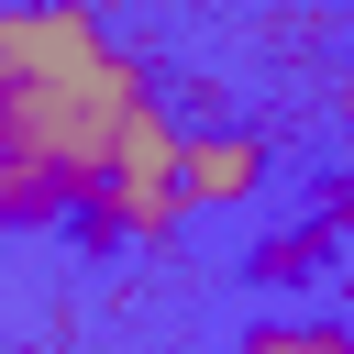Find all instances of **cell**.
<instances>
[{"instance_id":"obj_2","label":"cell","mask_w":354,"mask_h":354,"mask_svg":"<svg viewBox=\"0 0 354 354\" xmlns=\"http://www.w3.org/2000/svg\"><path fill=\"white\" fill-rule=\"evenodd\" d=\"M254 177H266L254 133H188L177 144V199L188 210H232V199H254Z\"/></svg>"},{"instance_id":"obj_4","label":"cell","mask_w":354,"mask_h":354,"mask_svg":"<svg viewBox=\"0 0 354 354\" xmlns=\"http://www.w3.org/2000/svg\"><path fill=\"white\" fill-rule=\"evenodd\" d=\"M33 77V55H22V0H0V100Z\"/></svg>"},{"instance_id":"obj_3","label":"cell","mask_w":354,"mask_h":354,"mask_svg":"<svg viewBox=\"0 0 354 354\" xmlns=\"http://www.w3.org/2000/svg\"><path fill=\"white\" fill-rule=\"evenodd\" d=\"M232 354H354V332H343V321H266V332H243Z\"/></svg>"},{"instance_id":"obj_1","label":"cell","mask_w":354,"mask_h":354,"mask_svg":"<svg viewBox=\"0 0 354 354\" xmlns=\"http://www.w3.org/2000/svg\"><path fill=\"white\" fill-rule=\"evenodd\" d=\"M177 144H188V133H177L166 100H155V111L133 122V144L111 155V177L77 199V232H88V243H155V232H177V221H188V199H177Z\"/></svg>"}]
</instances>
